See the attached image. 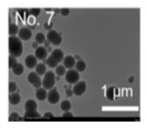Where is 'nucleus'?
<instances>
[{"instance_id":"35","label":"nucleus","mask_w":147,"mask_h":128,"mask_svg":"<svg viewBox=\"0 0 147 128\" xmlns=\"http://www.w3.org/2000/svg\"><path fill=\"white\" fill-rule=\"evenodd\" d=\"M44 46H45V47H49V46H50V42L48 40V39H47V40H45V41L44 42Z\"/></svg>"},{"instance_id":"26","label":"nucleus","mask_w":147,"mask_h":128,"mask_svg":"<svg viewBox=\"0 0 147 128\" xmlns=\"http://www.w3.org/2000/svg\"><path fill=\"white\" fill-rule=\"evenodd\" d=\"M17 63V61L16 57L12 55H9V67L12 68Z\"/></svg>"},{"instance_id":"24","label":"nucleus","mask_w":147,"mask_h":128,"mask_svg":"<svg viewBox=\"0 0 147 128\" xmlns=\"http://www.w3.org/2000/svg\"><path fill=\"white\" fill-rule=\"evenodd\" d=\"M35 40H36V42H37L38 43L41 44V43H44V42L45 41V36L42 33L39 32L36 34Z\"/></svg>"},{"instance_id":"14","label":"nucleus","mask_w":147,"mask_h":128,"mask_svg":"<svg viewBox=\"0 0 147 128\" xmlns=\"http://www.w3.org/2000/svg\"><path fill=\"white\" fill-rule=\"evenodd\" d=\"M47 94L48 93L46 90V89H45L44 87H38V89H37L36 91V98L40 101H43L47 97Z\"/></svg>"},{"instance_id":"22","label":"nucleus","mask_w":147,"mask_h":128,"mask_svg":"<svg viewBox=\"0 0 147 128\" xmlns=\"http://www.w3.org/2000/svg\"><path fill=\"white\" fill-rule=\"evenodd\" d=\"M59 62L55 59L51 55H49L48 58L47 59V64L50 67H56L58 64H59Z\"/></svg>"},{"instance_id":"30","label":"nucleus","mask_w":147,"mask_h":128,"mask_svg":"<svg viewBox=\"0 0 147 128\" xmlns=\"http://www.w3.org/2000/svg\"><path fill=\"white\" fill-rule=\"evenodd\" d=\"M69 8H61L60 9V13L63 16H67L69 13Z\"/></svg>"},{"instance_id":"19","label":"nucleus","mask_w":147,"mask_h":128,"mask_svg":"<svg viewBox=\"0 0 147 128\" xmlns=\"http://www.w3.org/2000/svg\"><path fill=\"white\" fill-rule=\"evenodd\" d=\"M13 72L16 75H21L24 72V66L21 63H17L12 68Z\"/></svg>"},{"instance_id":"8","label":"nucleus","mask_w":147,"mask_h":128,"mask_svg":"<svg viewBox=\"0 0 147 128\" xmlns=\"http://www.w3.org/2000/svg\"><path fill=\"white\" fill-rule=\"evenodd\" d=\"M18 37L24 41L29 40L32 35L31 30L28 27H22L18 30Z\"/></svg>"},{"instance_id":"39","label":"nucleus","mask_w":147,"mask_h":128,"mask_svg":"<svg viewBox=\"0 0 147 128\" xmlns=\"http://www.w3.org/2000/svg\"><path fill=\"white\" fill-rule=\"evenodd\" d=\"M76 59H80V55H79L78 54H75V57H74Z\"/></svg>"},{"instance_id":"12","label":"nucleus","mask_w":147,"mask_h":128,"mask_svg":"<svg viewBox=\"0 0 147 128\" xmlns=\"http://www.w3.org/2000/svg\"><path fill=\"white\" fill-rule=\"evenodd\" d=\"M51 55L59 62H60L64 58V53L61 49L59 48L52 50Z\"/></svg>"},{"instance_id":"16","label":"nucleus","mask_w":147,"mask_h":128,"mask_svg":"<svg viewBox=\"0 0 147 128\" xmlns=\"http://www.w3.org/2000/svg\"><path fill=\"white\" fill-rule=\"evenodd\" d=\"M9 101L12 105H17L21 101V97L18 93H13L9 95Z\"/></svg>"},{"instance_id":"23","label":"nucleus","mask_w":147,"mask_h":128,"mask_svg":"<svg viewBox=\"0 0 147 128\" xmlns=\"http://www.w3.org/2000/svg\"><path fill=\"white\" fill-rule=\"evenodd\" d=\"M71 107H72L71 103L67 99L63 100L60 103V108L62 110L64 111L70 110Z\"/></svg>"},{"instance_id":"37","label":"nucleus","mask_w":147,"mask_h":128,"mask_svg":"<svg viewBox=\"0 0 147 128\" xmlns=\"http://www.w3.org/2000/svg\"><path fill=\"white\" fill-rule=\"evenodd\" d=\"M134 79V77H133V75H131V76H130V77H129V78H128V81H129V82L131 83V82H133Z\"/></svg>"},{"instance_id":"43","label":"nucleus","mask_w":147,"mask_h":128,"mask_svg":"<svg viewBox=\"0 0 147 128\" xmlns=\"http://www.w3.org/2000/svg\"><path fill=\"white\" fill-rule=\"evenodd\" d=\"M56 79H57V80H59V79H60V77H59V76H57V77H56Z\"/></svg>"},{"instance_id":"4","label":"nucleus","mask_w":147,"mask_h":128,"mask_svg":"<svg viewBox=\"0 0 147 128\" xmlns=\"http://www.w3.org/2000/svg\"><path fill=\"white\" fill-rule=\"evenodd\" d=\"M65 78L67 82L70 84L75 83L77 82L80 78V75L78 72L75 69H69L68 71L65 72Z\"/></svg>"},{"instance_id":"6","label":"nucleus","mask_w":147,"mask_h":128,"mask_svg":"<svg viewBox=\"0 0 147 128\" xmlns=\"http://www.w3.org/2000/svg\"><path fill=\"white\" fill-rule=\"evenodd\" d=\"M28 80L30 83L33 84L34 87L36 88H38L40 87L42 84L41 80L40 77L38 75V74L34 71L30 72L28 74Z\"/></svg>"},{"instance_id":"7","label":"nucleus","mask_w":147,"mask_h":128,"mask_svg":"<svg viewBox=\"0 0 147 128\" xmlns=\"http://www.w3.org/2000/svg\"><path fill=\"white\" fill-rule=\"evenodd\" d=\"M48 101L52 104L56 103L60 99V94L56 88H53L51 89L47 94Z\"/></svg>"},{"instance_id":"29","label":"nucleus","mask_w":147,"mask_h":128,"mask_svg":"<svg viewBox=\"0 0 147 128\" xmlns=\"http://www.w3.org/2000/svg\"><path fill=\"white\" fill-rule=\"evenodd\" d=\"M19 118H20V116L16 112H13L9 117V121H16V120H18Z\"/></svg>"},{"instance_id":"27","label":"nucleus","mask_w":147,"mask_h":128,"mask_svg":"<svg viewBox=\"0 0 147 128\" xmlns=\"http://www.w3.org/2000/svg\"><path fill=\"white\" fill-rule=\"evenodd\" d=\"M17 89V85L16 83L13 82L11 81L9 83V91L10 93H13Z\"/></svg>"},{"instance_id":"32","label":"nucleus","mask_w":147,"mask_h":128,"mask_svg":"<svg viewBox=\"0 0 147 128\" xmlns=\"http://www.w3.org/2000/svg\"><path fill=\"white\" fill-rule=\"evenodd\" d=\"M62 116L63 117H73L74 115L71 111H69L68 110V111H65V112L63 114Z\"/></svg>"},{"instance_id":"44","label":"nucleus","mask_w":147,"mask_h":128,"mask_svg":"<svg viewBox=\"0 0 147 128\" xmlns=\"http://www.w3.org/2000/svg\"><path fill=\"white\" fill-rule=\"evenodd\" d=\"M67 87H68V85H64V88H65V89H67Z\"/></svg>"},{"instance_id":"3","label":"nucleus","mask_w":147,"mask_h":128,"mask_svg":"<svg viewBox=\"0 0 147 128\" xmlns=\"http://www.w3.org/2000/svg\"><path fill=\"white\" fill-rule=\"evenodd\" d=\"M47 38L54 45H59L61 43L62 41V37L61 35L55 30H50L47 34Z\"/></svg>"},{"instance_id":"13","label":"nucleus","mask_w":147,"mask_h":128,"mask_svg":"<svg viewBox=\"0 0 147 128\" xmlns=\"http://www.w3.org/2000/svg\"><path fill=\"white\" fill-rule=\"evenodd\" d=\"M118 94V90L115 86H110L106 90V97L110 100H113L115 95Z\"/></svg>"},{"instance_id":"42","label":"nucleus","mask_w":147,"mask_h":128,"mask_svg":"<svg viewBox=\"0 0 147 128\" xmlns=\"http://www.w3.org/2000/svg\"><path fill=\"white\" fill-rule=\"evenodd\" d=\"M42 61H43V63H44V64H47V59H43Z\"/></svg>"},{"instance_id":"9","label":"nucleus","mask_w":147,"mask_h":128,"mask_svg":"<svg viewBox=\"0 0 147 128\" xmlns=\"http://www.w3.org/2000/svg\"><path fill=\"white\" fill-rule=\"evenodd\" d=\"M35 56L37 59L43 60L45 59L48 55V51L46 48L44 46H38L34 52Z\"/></svg>"},{"instance_id":"31","label":"nucleus","mask_w":147,"mask_h":128,"mask_svg":"<svg viewBox=\"0 0 147 128\" xmlns=\"http://www.w3.org/2000/svg\"><path fill=\"white\" fill-rule=\"evenodd\" d=\"M52 26H53V24L51 22H45L44 25V28L45 29L49 30H50L51 29V28L52 27Z\"/></svg>"},{"instance_id":"20","label":"nucleus","mask_w":147,"mask_h":128,"mask_svg":"<svg viewBox=\"0 0 147 128\" xmlns=\"http://www.w3.org/2000/svg\"><path fill=\"white\" fill-rule=\"evenodd\" d=\"M36 71L39 75H43L46 72V66L43 63H38L36 66Z\"/></svg>"},{"instance_id":"11","label":"nucleus","mask_w":147,"mask_h":128,"mask_svg":"<svg viewBox=\"0 0 147 128\" xmlns=\"http://www.w3.org/2000/svg\"><path fill=\"white\" fill-rule=\"evenodd\" d=\"M63 64L64 66L68 69H71L72 68L76 63L75 58L71 55H68L64 57L63 58Z\"/></svg>"},{"instance_id":"2","label":"nucleus","mask_w":147,"mask_h":128,"mask_svg":"<svg viewBox=\"0 0 147 128\" xmlns=\"http://www.w3.org/2000/svg\"><path fill=\"white\" fill-rule=\"evenodd\" d=\"M56 77L55 73L52 71H48L44 75L42 81L43 87L46 89H51L55 83Z\"/></svg>"},{"instance_id":"41","label":"nucleus","mask_w":147,"mask_h":128,"mask_svg":"<svg viewBox=\"0 0 147 128\" xmlns=\"http://www.w3.org/2000/svg\"><path fill=\"white\" fill-rule=\"evenodd\" d=\"M52 9H51V8H44V10L45 11H51Z\"/></svg>"},{"instance_id":"5","label":"nucleus","mask_w":147,"mask_h":128,"mask_svg":"<svg viewBox=\"0 0 147 128\" xmlns=\"http://www.w3.org/2000/svg\"><path fill=\"white\" fill-rule=\"evenodd\" d=\"M86 82L84 81H78L73 86V92L76 95H82L86 90Z\"/></svg>"},{"instance_id":"18","label":"nucleus","mask_w":147,"mask_h":128,"mask_svg":"<svg viewBox=\"0 0 147 128\" xmlns=\"http://www.w3.org/2000/svg\"><path fill=\"white\" fill-rule=\"evenodd\" d=\"M75 65L76 70L78 71H83L86 68V63L82 59H78Z\"/></svg>"},{"instance_id":"15","label":"nucleus","mask_w":147,"mask_h":128,"mask_svg":"<svg viewBox=\"0 0 147 128\" xmlns=\"http://www.w3.org/2000/svg\"><path fill=\"white\" fill-rule=\"evenodd\" d=\"M37 108V104L33 99H28L25 104L26 111H34Z\"/></svg>"},{"instance_id":"1","label":"nucleus","mask_w":147,"mask_h":128,"mask_svg":"<svg viewBox=\"0 0 147 128\" xmlns=\"http://www.w3.org/2000/svg\"><path fill=\"white\" fill-rule=\"evenodd\" d=\"M9 52L16 57H20L23 52L22 43L20 38L11 35L9 38Z\"/></svg>"},{"instance_id":"21","label":"nucleus","mask_w":147,"mask_h":128,"mask_svg":"<svg viewBox=\"0 0 147 128\" xmlns=\"http://www.w3.org/2000/svg\"><path fill=\"white\" fill-rule=\"evenodd\" d=\"M18 32V26L14 23H10L9 25V34L11 35H15Z\"/></svg>"},{"instance_id":"40","label":"nucleus","mask_w":147,"mask_h":128,"mask_svg":"<svg viewBox=\"0 0 147 128\" xmlns=\"http://www.w3.org/2000/svg\"><path fill=\"white\" fill-rule=\"evenodd\" d=\"M47 51H48V52H51V51H52V48H51V47H49V46L47 47Z\"/></svg>"},{"instance_id":"25","label":"nucleus","mask_w":147,"mask_h":128,"mask_svg":"<svg viewBox=\"0 0 147 128\" xmlns=\"http://www.w3.org/2000/svg\"><path fill=\"white\" fill-rule=\"evenodd\" d=\"M55 71L56 73L59 75V76H61L63 75H64L65 72H66V69H65V67L62 65H57L55 69Z\"/></svg>"},{"instance_id":"36","label":"nucleus","mask_w":147,"mask_h":128,"mask_svg":"<svg viewBox=\"0 0 147 128\" xmlns=\"http://www.w3.org/2000/svg\"><path fill=\"white\" fill-rule=\"evenodd\" d=\"M38 43L37 42H34L32 43V47H33V48L36 49V48L38 47Z\"/></svg>"},{"instance_id":"33","label":"nucleus","mask_w":147,"mask_h":128,"mask_svg":"<svg viewBox=\"0 0 147 128\" xmlns=\"http://www.w3.org/2000/svg\"><path fill=\"white\" fill-rule=\"evenodd\" d=\"M74 92H73V90L71 89V88H67L66 90H65V94L67 95V97H70V96H72V94H73Z\"/></svg>"},{"instance_id":"38","label":"nucleus","mask_w":147,"mask_h":128,"mask_svg":"<svg viewBox=\"0 0 147 128\" xmlns=\"http://www.w3.org/2000/svg\"><path fill=\"white\" fill-rule=\"evenodd\" d=\"M53 11H54L56 13H60V9L55 8V9H53Z\"/></svg>"},{"instance_id":"34","label":"nucleus","mask_w":147,"mask_h":128,"mask_svg":"<svg viewBox=\"0 0 147 128\" xmlns=\"http://www.w3.org/2000/svg\"><path fill=\"white\" fill-rule=\"evenodd\" d=\"M53 117H54V115L51 112H47L43 115V117L45 118H49Z\"/></svg>"},{"instance_id":"10","label":"nucleus","mask_w":147,"mask_h":128,"mask_svg":"<svg viewBox=\"0 0 147 128\" xmlns=\"http://www.w3.org/2000/svg\"><path fill=\"white\" fill-rule=\"evenodd\" d=\"M37 57L35 55L29 54L25 58V63L26 66L30 69L33 68L37 63Z\"/></svg>"},{"instance_id":"17","label":"nucleus","mask_w":147,"mask_h":128,"mask_svg":"<svg viewBox=\"0 0 147 128\" xmlns=\"http://www.w3.org/2000/svg\"><path fill=\"white\" fill-rule=\"evenodd\" d=\"M24 118L25 119H36L41 118L40 114L37 111H26L24 114Z\"/></svg>"},{"instance_id":"28","label":"nucleus","mask_w":147,"mask_h":128,"mask_svg":"<svg viewBox=\"0 0 147 128\" xmlns=\"http://www.w3.org/2000/svg\"><path fill=\"white\" fill-rule=\"evenodd\" d=\"M40 11L41 10L40 8H31L30 9L29 12L31 15L34 17H37L39 15Z\"/></svg>"}]
</instances>
